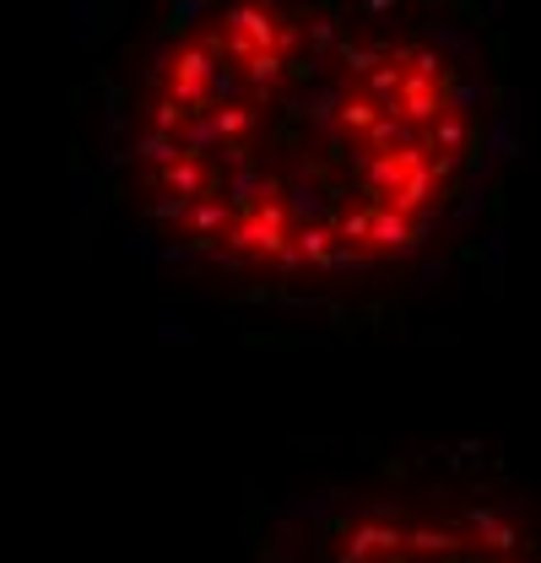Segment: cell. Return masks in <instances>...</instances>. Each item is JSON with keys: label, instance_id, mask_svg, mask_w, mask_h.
Listing matches in <instances>:
<instances>
[{"label": "cell", "instance_id": "1", "mask_svg": "<svg viewBox=\"0 0 541 563\" xmlns=\"http://www.w3.org/2000/svg\"><path fill=\"white\" fill-rule=\"evenodd\" d=\"M87 120L120 250L239 309L385 325L504 244L520 87L476 0H152Z\"/></svg>", "mask_w": 541, "mask_h": 563}, {"label": "cell", "instance_id": "2", "mask_svg": "<svg viewBox=\"0 0 541 563\" xmlns=\"http://www.w3.org/2000/svg\"><path fill=\"white\" fill-rule=\"evenodd\" d=\"M255 563H541V493L493 455H385L270 509Z\"/></svg>", "mask_w": 541, "mask_h": 563}]
</instances>
